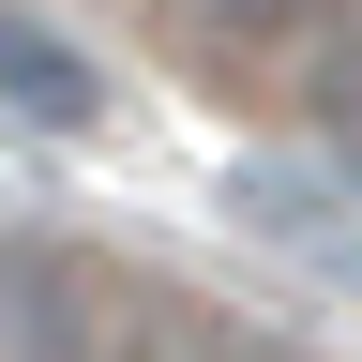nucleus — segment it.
Returning <instances> with one entry per match:
<instances>
[{"mask_svg":"<svg viewBox=\"0 0 362 362\" xmlns=\"http://www.w3.org/2000/svg\"><path fill=\"white\" fill-rule=\"evenodd\" d=\"M166 362H302L272 332H226V317H166Z\"/></svg>","mask_w":362,"mask_h":362,"instance_id":"423d86ee","label":"nucleus"},{"mask_svg":"<svg viewBox=\"0 0 362 362\" xmlns=\"http://www.w3.org/2000/svg\"><path fill=\"white\" fill-rule=\"evenodd\" d=\"M0 121H30V136H90V121H106L90 45L61 16H30V0H0Z\"/></svg>","mask_w":362,"mask_h":362,"instance_id":"f03ea898","label":"nucleus"},{"mask_svg":"<svg viewBox=\"0 0 362 362\" xmlns=\"http://www.w3.org/2000/svg\"><path fill=\"white\" fill-rule=\"evenodd\" d=\"M302 121H317V151H332V181H362V16L302 61Z\"/></svg>","mask_w":362,"mask_h":362,"instance_id":"39448f33","label":"nucleus"},{"mask_svg":"<svg viewBox=\"0 0 362 362\" xmlns=\"http://www.w3.org/2000/svg\"><path fill=\"white\" fill-rule=\"evenodd\" d=\"M242 226L257 242H287V257H332V287L362 302V181H242Z\"/></svg>","mask_w":362,"mask_h":362,"instance_id":"7ed1b4c3","label":"nucleus"},{"mask_svg":"<svg viewBox=\"0 0 362 362\" xmlns=\"http://www.w3.org/2000/svg\"><path fill=\"white\" fill-rule=\"evenodd\" d=\"M0 362H166V317L76 242H0Z\"/></svg>","mask_w":362,"mask_h":362,"instance_id":"f257e3e1","label":"nucleus"},{"mask_svg":"<svg viewBox=\"0 0 362 362\" xmlns=\"http://www.w3.org/2000/svg\"><path fill=\"white\" fill-rule=\"evenodd\" d=\"M197 30L226 45V61H287V45L317 61V45L347 30V0H197Z\"/></svg>","mask_w":362,"mask_h":362,"instance_id":"20e7f679","label":"nucleus"}]
</instances>
